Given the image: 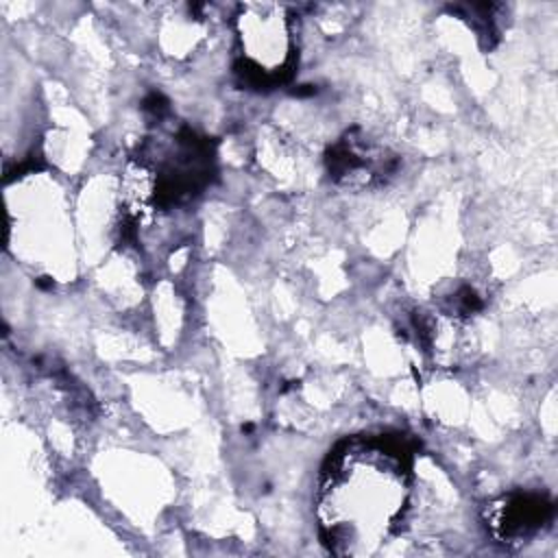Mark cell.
I'll use <instances>...</instances> for the list:
<instances>
[{"label": "cell", "mask_w": 558, "mask_h": 558, "mask_svg": "<svg viewBox=\"0 0 558 558\" xmlns=\"http://www.w3.org/2000/svg\"><path fill=\"white\" fill-rule=\"evenodd\" d=\"M405 456L384 440L344 445L323 473L316 517L333 554H373L408 506Z\"/></svg>", "instance_id": "1"}, {"label": "cell", "mask_w": 558, "mask_h": 558, "mask_svg": "<svg viewBox=\"0 0 558 558\" xmlns=\"http://www.w3.org/2000/svg\"><path fill=\"white\" fill-rule=\"evenodd\" d=\"M242 68L257 81H277L288 72L294 50V17L283 4L248 2L233 15Z\"/></svg>", "instance_id": "2"}]
</instances>
